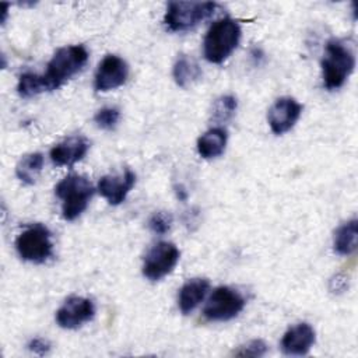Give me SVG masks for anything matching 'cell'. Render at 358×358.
Segmentation results:
<instances>
[{"label":"cell","mask_w":358,"mask_h":358,"mask_svg":"<svg viewBox=\"0 0 358 358\" xmlns=\"http://www.w3.org/2000/svg\"><path fill=\"white\" fill-rule=\"evenodd\" d=\"M241 39V27L232 18L215 21L203 41V53L210 63L220 64L236 49Z\"/></svg>","instance_id":"1"},{"label":"cell","mask_w":358,"mask_h":358,"mask_svg":"<svg viewBox=\"0 0 358 358\" xmlns=\"http://www.w3.org/2000/svg\"><path fill=\"white\" fill-rule=\"evenodd\" d=\"M355 67L354 52L344 42L330 39L326 43L322 59L323 85L327 90H337L344 85Z\"/></svg>","instance_id":"2"},{"label":"cell","mask_w":358,"mask_h":358,"mask_svg":"<svg viewBox=\"0 0 358 358\" xmlns=\"http://www.w3.org/2000/svg\"><path fill=\"white\" fill-rule=\"evenodd\" d=\"M88 52L83 45H70L56 50L48 63L46 73L42 74L48 91L63 85L69 78L76 76L87 63Z\"/></svg>","instance_id":"3"},{"label":"cell","mask_w":358,"mask_h":358,"mask_svg":"<svg viewBox=\"0 0 358 358\" xmlns=\"http://www.w3.org/2000/svg\"><path fill=\"white\" fill-rule=\"evenodd\" d=\"M56 196L62 200V215L67 221H74L87 208L94 187L91 182L81 175H69L55 187Z\"/></svg>","instance_id":"4"},{"label":"cell","mask_w":358,"mask_h":358,"mask_svg":"<svg viewBox=\"0 0 358 358\" xmlns=\"http://www.w3.org/2000/svg\"><path fill=\"white\" fill-rule=\"evenodd\" d=\"M215 8L217 3L213 1H171L166 6L164 24L173 32L187 31L211 17Z\"/></svg>","instance_id":"5"},{"label":"cell","mask_w":358,"mask_h":358,"mask_svg":"<svg viewBox=\"0 0 358 358\" xmlns=\"http://www.w3.org/2000/svg\"><path fill=\"white\" fill-rule=\"evenodd\" d=\"M15 249L25 262L45 263L53 255L52 234L45 225L32 224L17 236Z\"/></svg>","instance_id":"6"},{"label":"cell","mask_w":358,"mask_h":358,"mask_svg":"<svg viewBox=\"0 0 358 358\" xmlns=\"http://www.w3.org/2000/svg\"><path fill=\"white\" fill-rule=\"evenodd\" d=\"M245 298L231 287H218L210 295L203 315L210 322H227L236 317L245 308Z\"/></svg>","instance_id":"7"},{"label":"cell","mask_w":358,"mask_h":358,"mask_svg":"<svg viewBox=\"0 0 358 358\" xmlns=\"http://www.w3.org/2000/svg\"><path fill=\"white\" fill-rule=\"evenodd\" d=\"M179 249L172 242L161 241L155 243L144 256L143 274L151 281H158L168 275L179 262Z\"/></svg>","instance_id":"8"},{"label":"cell","mask_w":358,"mask_h":358,"mask_svg":"<svg viewBox=\"0 0 358 358\" xmlns=\"http://www.w3.org/2000/svg\"><path fill=\"white\" fill-rule=\"evenodd\" d=\"M95 316L94 302L88 298L71 295L56 312V322L63 329H78Z\"/></svg>","instance_id":"9"},{"label":"cell","mask_w":358,"mask_h":358,"mask_svg":"<svg viewBox=\"0 0 358 358\" xmlns=\"http://www.w3.org/2000/svg\"><path fill=\"white\" fill-rule=\"evenodd\" d=\"M127 77V63L116 55H106L98 64L94 77V88L99 92H106L122 87L126 83Z\"/></svg>","instance_id":"10"},{"label":"cell","mask_w":358,"mask_h":358,"mask_svg":"<svg viewBox=\"0 0 358 358\" xmlns=\"http://www.w3.org/2000/svg\"><path fill=\"white\" fill-rule=\"evenodd\" d=\"M302 112V105L291 96L278 98L268 109L267 120L274 134H282L294 127Z\"/></svg>","instance_id":"11"},{"label":"cell","mask_w":358,"mask_h":358,"mask_svg":"<svg viewBox=\"0 0 358 358\" xmlns=\"http://www.w3.org/2000/svg\"><path fill=\"white\" fill-rule=\"evenodd\" d=\"M136 183V175L130 169H126L120 175H105L98 182V192L108 200L109 204L117 206L124 201L129 192Z\"/></svg>","instance_id":"12"},{"label":"cell","mask_w":358,"mask_h":358,"mask_svg":"<svg viewBox=\"0 0 358 358\" xmlns=\"http://www.w3.org/2000/svg\"><path fill=\"white\" fill-rule=\"evenodd\" d=\"M90 148V143L83 136H73L56 144L50 150V159L57 166H71L81 161Z\"/></svg>","instance_id":"13"},{"label":"cell","mask_w":358,"mask_h":358,"mask_svg":"<svg viewBox=\"0 0 358 358\" xmlns=\"http://www.w3.org/2000/svg\"><path fill=\"white\" fill-rule=\"evenodd\" d=\"M315 343V330L308 323L289 327L281 340V350L287 355H305Z\"/></svg>","instance_id":"14"},{"label":"cell","mask_w":358,"mask_h":358,"mask_svg":"<svg viewBox=\"0 0 358 358\" xmlns=\"http://www.w3.org/2000/svg\"><path fill=\"white\" fill-rule=\"evenodd\" d=\"M208 288L210 282L206 278H193L186 281L179 289L178 295L180 312L183 315H189L190 312H193L207 295Z\"/></svg>","instance_id":"15"},{"label":"cell","mask_w":358,"mask_h":358,"mask_svg":"<svg viewBox=\"0 0 358 358\" xmlns=\"http://www.w3.org/2000/svg\"><path fill=\"white\" fill-rule=\"evenodd\" d=\"M228 134L224 127H211L197 140V151L201 158L213 159L220 157L227 145Z\"/></svg>","instance_id":"16"},{"label":"cell","mask_w":358,"mask_h":358,"mask_svg":"<svg viewBox=\"0 0 358 358\" xmlns=\"http://www.w3.org/2000/svg\"><path fill=\"white\" fill-rule=\"evenodd\" d=\"M172 74L175 83L179 87L187 88L201 77V69L193 57L187 55H180L173 64Z\"/></svg>","instance_id":"17"},{"label":"cell","mask_w":358,"mask_h":358,"mask_svg":"<svg viewBox=\"0 0 358 358\" xmlns=\"http://www.w3.org/2000/svg\"><path fill=\"white\" fill-rule=\"evenodd\" d=\"M334 252L347 256L355 252L357 249V220L352 218L343 225L337 228L334 232V241H333Z\"/></svg>","instance_id":"18"},{"label":"cell","mask_w":358,"mask_h":358,"mask_svg":"<svg viewBox=\"0 0 358 358\" xmlns=\"http://www.w3.org/2000/svg\"><path fill=\"white\" fill-rule=\"evenodd\" d=\"M43 168V155L32 152L24 155L15 166L17 178L25 185H34Z\"/></svg>","instance_id":"19"},{"label":"cell","mask_w":358,"mask_h":358,"mask_svg":"<svg viewBox=\"0 0 358 358\" xmlns=\"http://www.w3.org/2000/svg\"><path fill=\"white\" fill-rule=\"evenodd\" d=\"M17 91L21 96L31 98L41 92L48 91V87H46V83H45V78L42 74L24 73L20 76Z\"/></svg>","instance_id":"20"},{"label":"cell","mask_w":358,"mask_h":358,"mask_svg":"<svg viewBox=\"0 0 358 358\" xmlns=\"http://www.w3.org/2000/svg\"><path fill=\"white\" fill-rule=\"evenodd\" d=\"M236 110V98L232 95H224L214 102L213 119L217 122L228 120Z\"/></svg>","instance_id":"21"},{"label":"cell","mask_w":358,"mask_h":358,"mask_svg":"<svg viewBox=\"0 0 358 358\" xmlns=\"http://www.w3.org/2000/svg\"><path fill=\"white\" fill-rule=\"evenodd\" d=\"M119 119L120 112L116 108H102L94 116V122L96 123V126L103 130H112L117 124Z\"/></svg>","instance_id":"22"},{"label":"cell","mask_w":358,"mask_h":358,"mask_svg":"<svg viewBox=\"0 0 358 358\" xmlns=\"http://www.w3.org/2000/svg\"><path fill=\"white\" fill-rule=\"evenodd\" d=\"M172 225V217L171 214L165 213V211H158L154 213L148 221V227L152 232L158 234V235H164L171 229Z\"/></svg>","instance_id":"23"},{"label":"cell","mask_w":358,"mask_h":358,"mask_svg":"<svg viewBox=\"0 0 358 358\" xmlns=\"http://www.w3.org/2000/svg\"><path fill=\"white\" fill-rule=\"evenodd\" d=\"M267 352V345L263 340H252L245 345H241L236 351H234L238 357H263Z\"/></svg>","instance_id":"24"},{"label":"cell","mask_w":358,"mask_h":358,"mask_svg":"<svg viewBox=\"0 0 358 358\" xmlns=\"http://www.w3.org/2000/svg\"><path fill=\"white\" fill-rule=\"evenodd\" d=\"M28 348H29L31 351L39 354V355H43V354H46V352L50 350V344H49L48 341L42 340V338H34V340L29 341Z\"/></svg>","instance_id":"25"}]
</instances>
